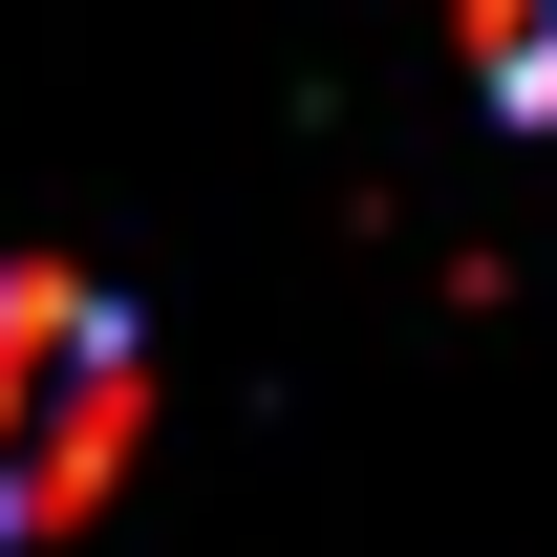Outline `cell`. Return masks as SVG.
Listing matches in <instances>:
<instances>
[{
    "label": "cell",
    "mask_w": 557,
    "mask_h": 557,
    "mask_svg": "<svg viewBox=\"0 0 557 557\" xmlns=\"http://www.w3.org/2000/svg\"><path fill=\"white\" fill-rule=\"evenodd\" d=\"M129 472H150V364H86L44 408V450H22V493H0V536H86Z\"/></svg>",
    "instance_id": "obj_1"
},
{
    "label": "cell",
    "mask_w": 557,
    "mask_h": 557,
    "mask_svg": "<svg viewBox=\"0 0 557 557\" xmlns=\"http://www.w3.org/2000/svg\"><path fill=\"white\" fill-rule=\"evenodd\" d=\"M86 364H129V300H108L86 258H0V408H22V386L65 408Z\"/></svg>",
    "instance_id": "obj_2"
},
{
    "label": "cell",
    "mask_w": 557,
    "mask_h": 557,
    "mask_svg": "<svg viewBox=\"0 0 557 557\" xmlns=\"http://www.w3.org/2000/svg\"><path fill=\"white\" fill-rule=\"evenodd\" d=\"M472 86L515 108V129H557V22H515V0H472Z\"/></svg>",
    "instance_id": "obj_3"
},
{
    "label": "cell",
    "mask_w": 557,
    "mask_h": 557,
    "mask_svg": "<svg viewBox=\"0 0 557 557\" xmlns=\"http://www.w3.org/2000/svg\"><path fill=\"white\" fill-rule=\"evenodd\" d=\"M22 450H44V429H22V408H0V493H22Z\"/></svg>",
    "instance_id": "obj_4"
}]
</instances>
